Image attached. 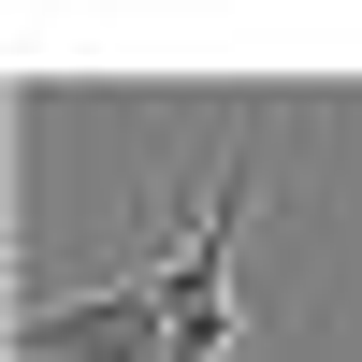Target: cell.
I'll list each match as a JSON object with an SVG mask.
<instances>
[{
	"label": "cell",
	"instance_id": "6da1fadb",
	"mask_svg": "<svg viewBox=\"0 0 362 362\" xmlns=\"http://www.w3.org/2000/svg\"><path fill=\"white\" fill-rule=\"evenodd\" d=\"M15 362H174V305H160V276L58 290V305L15 319Z\"/></svg>",
	"mask_w": 362,
	"mask_h": 362
}]
</instances>
